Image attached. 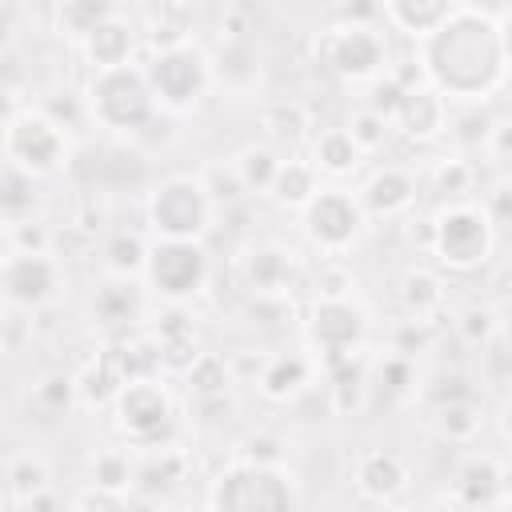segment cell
<instances>
[{
  "mask_svg": "<svg viewBox=\"0 0 512 512\" xmlns=\"http://www.w3.org/2000/svg\"><path fill=\"white\" fill-rule=\"evenodd\" d=\"M420 60L432 88L464 104L488 100L492 92L504 88L508 76V60L500 48V20L472 4H460L432 36L420 40Z\"/></svg>",
  "mask_w": 512,
  "mask_h": 512,
  "instance_id": "cell-1",
  "label": "cell"
},
{
  "mask_svg": "<svg viewBox=\"0 0 512 512\" xmlns=\"http://www.w3.org/2000/svg\"><path fill=\"white\" fill-rule=\"evenodd\" d=\"M84 104H88V120L100 124L104 132H116V136L140 132L156 116V96L148 88L144 68H136V64L92 72Z\"/></svg>",
  "mask_w": 512,
  "mask_h": 512,
  "instance_id": "cell-2",
  "label": "cell"
},
{
  "mask_svg": "<svg viewBox=\"0 0 512 512\" xmlns=\"http://www.w3.org/2000/svg\"><path fill=\"white\" fill-rule=\"evenodd\" d=\"M436 240H432V256L440 268L452 272H472L480 264H488L492 248H496V224L484 208V200H448L436 216Z\"/></svg>",
  "mask_w": 512,
  "mask_h": 512,
  "instance_id": "cell-3",
  "label": "cell"
},
{
  "mask_svg": "<svg viewBox=\"0 0 512 512\" xmlns=\"http://www.w3.org/2000/svg\"><path fill=\"white\" fill-rule=\"evenodd\" d=\"M212 196L204 188V176H164L160 184H152L148 200H144V216L148 228L164 240H200L212 228Z\"/></svg>",
  "mask_w": 512,
  "mask_h": 512,
  "instance_id": "cell-4",
  "label": "cell"
},
{
  "mask_svg": "<svg viewBox=\"0 0 512 512\" xmlns=\"http://www.w3.org/2000/svg\"><path fill=\"white\" fill-rule=\"evenodd\" d=\"M296 504H300V492L292 484V472L268 460H248V456L220 468L208 488V508L252 512V508H296Z\"/></svg>",
  "mask_w": 512,
  "mask_h": 512,
  "instance_id": "cell-5",
  "label": "cell"
},
{
  "mask_svg": "<svg viewBox=\"0 0 512 512\" xmlns=\"http://www.w3.org/2000/svg\"><path fill=\"white\" fill-rule=\"evenodd\" d=\"M144 76H148V88L156 96V108L160 112H172V116L192 112L208 96V88L216 80L212 60L196 44L152 52V60L144 64Z\"/></svg>",
  "mask_w": 512,
  "mask_h": 512,
  "instance_id": "cell-6",
  "label": "cell"
},
{
  "mask_svg": "<svg viewBox=\"0 0 512 512\" xmlns=\"http://www.w3.org/2000/svg\"><path fill=\"white\" fill-rule=\"evenodd\" d=\"M68 160V128L44 108H20L4 120V164L28 176H52Z\"/></svg>",
  "mask_w": 512,
  "mask_h": 512,
  "instance_id": "cell-7",
  "label": "cell"
},
{
  "mask_svg": "<svg viewBox=\"0 0 512 512\" xmlns=\"http://www.w3.org/2000/svg\"><path fill=\"white\" fill-rule=\"evenodd\" d=\"M316 60L348 84H372L380 72H388V44L368 20H348L320 32Z\"/></svg>",
  "mask_w": 512,
  "mask_h": 512,
  "instance_id": "cell-8",
  "label": "cell"
},
{
  "mask_svg": "<svg viewBox=\"0 0 512 512\" xmlns=\"http://www.w3.org/2000/svg\"><path fill=\"white\" fill-rule=\"evenodd\" d=\"M308 344H312V360L328 372L352 356H360L364 336H368V316L360 304L352 300H316L308 320H304Z\"/></svg>",
  "mask_w": 512,
  "mask_h": 512,
  "instance_id": "cell-9",
  "label": "cell"
},
{
  "mask_svg": "<svg viewBox=\"0 0 512 512\" xmlns=\"http://www.w3.org/2000/svg\"><path fill=\"white\" fill-rule=\"evenodd\" d=\"M144 280L152 284V292L168 304H184L192 296L204 292L208 284V252L200 248V240H152L148 252V268Z\"/></svg>",
  "mask_w": 512,
  "mask_h": 512,
  "instance_id": "cell-10",
  "label": "cell"
},
{
  "mask_svg": "<svg viewBox=\"0 0 512 512\" xmlns=\"http://www.w3.org/2000/svg\"><path fill=\"white\" fill-rule=\"evenodd\" d=\"M364 220L368 212L360 196H352L348 188H320L300 212L304 236L320 248V256H344L364 232Z\"/></svg>",
  "mask_w": 512,
  "mask_h": 512,
  "instance_id": "cell-11",
  "label": "cell"
},
{
  "mask_svg": "<svg viewBox=\"0 0 512 512\" xmlns=\"http://www.w3.org/2000/svg\"><path fill=\"white\" fill-rule=\"evenodd\" d=\"M112 412L132 448H156L172 428V400L156 376H132L120 388Z\"/></svg>",
  "mask_w": 512,
  "mask_h": 512,
  "instance_id": "cell-12",
  "label": "cell"
},
{
  "mask_svg": "<svg viewBox=\"0 0 512 512\" xmlns=\"http://www.w3.org/2000/svg\"><path fill=\"white\" fill-rule=\"evenodd\" d=\"M0 284H4L8 308L40 312L64 288V260L56 252H16V248H8L4 264H0Z\"/></svg>",
  "mask_w": 512,
  "mask_h": 512,
  "instance_id": "cell-13",
  "label": "cell"
},
{
  "mask_svg": "<svg viewBox=\"0 0 512 512\" xmlns=\"http://www.w3.org/2000/svg\"><path fill=\"white\" fill-rule=\"evenodd\" d=\"M236 272L256 300H288L300 280V260H296V248L280 240H252L240 252Z\"/></svg>",
  "mask_w": 512,
  "mask_h": 512,
  "instance_id": "cell-14",
  "label": "cell"
},
{
  "mask_svg": "<svg viewBox=\"0 0 512 512\" xmlns=\"http://www.w3.org/2000/svg\"><path fill=\"white\" fill-rule=\"evenodd\" d=\"M352 480H356V492L364 500H376V504H392L408 492L412 484V472L408 464L388 452V448H368L356 456V468H352Z\"/></svg>",
  "mask_w": 512,
  "mask_h": 512,
  "instance_id": "cell-15",
  "label": "cell"
},
{
  "mask_svg": "<svg viewBox=\"0 0 512 512\" xmlns=\"http://www.w3.org/2000/svg\"><path fill=\"white\" fill-rule=\"evenodd\" d=\"M392 124H396V132L404 140L428 144L448 128V96L440 88H432V84H416V88L404 92Z\"/></svg>",
  "mask_w": 512,
  "mask_h": 512,
  "instance_id": "cell-16",
  "label": "cell"
},
{
  "mask_svg": "<svg viewBox=\"0 0 512 512\" xmlns=\"http://www.w3.org/2000/svg\"><path fill=\"white\" fill-rule=\"evenodd\" d=\"M356 196L368 216H400L416 204V176L400 164H384L364 180V188Z\"/></svg>",
  "mask_w": 512,
  "mask_h": 512,
  "instance_id": "cell-17",
  "label": "cell"
},
{
  "mask_svg": "<svg viewBox=\"0 0 512 512\" xmlns=\"http://www.w3.org/2000/svg\"><path fill=\"white\" fill-rule=\"evenodd\" d=\"M140 40H144V36L116 12V16H108L104 24H96V28L80 40V48H84L92 72H100V68H124V64H132V52H136Z\"/></svg>",
  "mask_w": 512,
  "mask_h": 512,
  "instance_id": "cell-18",
  "label": "cell"
},
{
  "mask_svg": "<svg viewBox=\"0 0 512 512\" xmlns=\"http://www.w3.org/2000/svg\"><path fill=\"white\" fill-rule=\"evenodd\" d=\"M396 296H400L404 316H412V320H428V324L444 312V300H448V292H444V276H440L436 268H428V264H412V268L400 276Z\"/></svg>",
  "mask_w": 512,
  "mask_h": 512,
  "instance_id": "cell-19",
  "label": "cell"
},
{
  "mask_svg": "<svg viewBox=\"0 0 512 512\" xmlns=\"http://www.w3.org/2000/svg\"><path fill=\"white\" fill-rule=\"evenodd\" d=\"M144 44L152 52H168V48H184L192 44V4L188 0H156L144 16L140 28Z\"/></svg>",
  "mask_w": 512,
  "mask_h": 512,
  "instance_id": "cell-20",
  "label": "cell"
},
{
  "mask_svg": "<svg viewBox=\"0 0 512 512\" xmlns=\"http://www.w3.org/2000/svg\"><path fill=\"white\" fill-rule=\"evenodd\" d=\"M316 368H320V364H316L312 356H304V352H276V356L264 360L256 384H260V392H264L268 400L284 404V400H292L296 392L308 388V380H312Z\"/></svg>",
  "mask_w": 512,
  "mask_h": 512,
  "instance_id": "cell-21",
  "label": "cell"
},
{
  "mask_svg": "<svg viewBox=\"0 0 512 512\" xmlns=\"http://www.w3.org/2000/svg\"><path fill=\"white\" fill-rule=\"evenodd\" d=\"M464 0H380L388 24L412 40H424L432 36Z\"/></svg>",
  "mask_w": 512,
  "mask_h": 512,
  "instance_id": "cell-22",
  "label": "cell"
},
{
  "mask_svg": "<svg viewBox=\"0 0 512 512\" xmlns=\"http://www.w3.org/2000/svg\"><path fill=\"white\" fill-rule=\"evenodd\" d=\"M452 500L464 508H492L500 504V464L492 456H468L456 468Z\"/></svg>",
  "mask_w": 512,
  "mask_h": 512,
  "instance_id": "cell-23",
  "label": "cell"
},
{
  "mask_svg": "<svg viewBox=\"0 0 512 512\" xmlns=\"http://www.w3.org/2000/svg\"><path fill=\"white\" fill-rule=\"evenodd\" d=\"M260 128H264V136L272 144H284V148H296V144L316 136L312 112L300 100H272V104H264L260 108Z\"/></svg>",
  "mask_w": 512,
  "mask_h": 512,
  "instance_id": "cell-24",
  "label": "cell"
},
{
  "mask_svg": "<svg viewBox=\"0 0 512 512\" xmlns=\"http://www.w3.org/2000/svg\"><path fill=\"white\" fill-rule=\"evenodd\" d=\"M360 160H364V148L352 140L348 128H324V132L312 136V164H316V172L340 180V176H352L360 168Z\"/></svg>",
  "mask_w": 512,
  "mask_h": 512,
  "instance_id": "cell-25",
  "label": "cell"
},
{
  "mask_svg": "<svg viewBox=\"0 0 512 512\" xmlns=\"http://www.w3.org/2000/svg\"><path fill=\"white\" fill-rule=\"evenodd\" d=\"M432 428L448 444H472L480 436V428H484V412L472 400V392L468 396H448V400H436Z\"/></svg>",
  "mask_w": 512,
  "mask_h": 512,
  "instance_id": "cell-26",
  "label": "cell"
},
{
  "mask_svg": "<svg viewBox=\"0 0 512 512\" xmlns=\"http://www.w3.org/2000/svg\"><path fill=\"white\" fill-rule=\"evenodd\" d=\"M316 176L320 172H316L312 160H284L280 172H276V180H272V188H268V196L284 212H304V204L320 192V180Z\"/></svg>",
  "mask_w": 512,
  "mask_h": 512,
  "instance_id": "cell-27",
  "label": "cell"
},
{
  "mask_svg": "<svg viewBox=\"0 0 512 512\" xmlns=\"http://www.w3.org/2000/svg\"><path fill=\"white\" fill-rule=\"evenodd\" d=\"M52 488V472L40 456L32 452H12L4 464V508H20V500H28L32 492Z\"/></svg>",
  "mask_w": 512,
  "mask_h": 512,
  "instance_id": "cell-28",
  "label": "cell"
},
{
  "mask_svg": "<svg viewBox=\"0 0 512 512\" xmlns=\"http://www.w3.org/2000/svg\"><path fill=\"white\" fill-rule=\"evenodd\" d=\"M148 252H152V244H148L140 232H112V236L100 244L104 272H108V276H120V280H136V276H144V268H148Z\"/></svg>",
  "mask_w": 512,
  "mask_h": 512,
  "instance_id": "cell-29",
  "label": "cell"
},
{
  "mask_svg": "<svg viewBox=\"0 0 512 512\" xmlns=\"http://www.w3.org/2000/svg\"><path fill=\"white\" fill-rule=\"evenodd\" d=\"M368 400V384H364V364L360 356L328 368V404L336 416H356Z\"/></svg>",
  "mask_w": 512,
  "mask_h": 512,
  "instance_id": "cell-30",
  "label": "cell"
},
{
  "mask_svg": "<svg viewBox=\"0 0 512 512\" xmlns=\"http://www.w3.org/2000/svg\"><path fill=\"white\" fill-rule=\"evenodd\" d=\"M236 172H240V180H244V188H248V196H268V188H272V180H276V172H280V152L272 148V144H248V148H240L236 152Z\"/></svg>",
  "mask_w": 512,
  "mask_h": 512,
  "instance_id": "cell-31",
  "label": "cell"
},
{
  "mask_svg": "<svg viewBox=\"0 0 512 512\" xmlns=\"http://www.w3.org/2000/svg\"><path fill=\"white\" fill-rule=\"evenodd\" d=\"M136 312H140V292H136L132 280L112 276V280L100 284L96 296H92V316H96L100 324H128Z\"/></svg>",
  "mask_w": 512,
  "mask_h": 512,
  "instance_id": "cell-32",
  "label": "cell"
},
{
  "mask_svg": "<svg viewBox=\"0 0 512 512\" xmlns=\"http://www.w3.org/2000/svg\"><path fill=\"white\" fill-rule=\"evenodd\" d=\"M108 16H116V0H56L60 32L72 36V40H84Z\"/></svg>",
  "mask_w": 512,
  "mask_h": 512,
  "instance_id": "cell-33",
  "label": "cell"
},
{
  "mask_svg": "<svg viewBox=\"0 0 512 512\" xmlns=\"http://www.w3.org/2000/svg\"><path fill=\"white\" fill-rule=\"evenodd\" d=\"M184 380H188V388H192L196 400H204V396H224L228 384H232V360H224V356H216V352H200V356L192 360V368L184 372Z\"/></svg>",
  "mask_w": 512,
  "mask_h": 512,
  "instance_id": "cell-34",
  "label": "cell"
},
{
  "mask_svg": "<svg viewBox=\"0 0 512 512\" xmlns=\"http://www.w3.org/2000/svg\"><path fill=\"white\" fill-rule=\"evenodd\" d=\"M152 456L136 468V480H132V488H140V492H152V488H164V484H176L180 476H184V468H188V456L184 452H176V448H148Z\"/></svg>",
  "mask_w": 512,
  "mask_h": 512,
  "instance_id": "cell-35",
  "label": "cell"
},
{
  "mask_svg": "<svg viewBox=\"0 0 512 512\" xmlns=\"http://www.w3.org/2000/svg\"><path fill=\"white\" fill-rule=\"evenodd\" d=\"M32 180H36V176H28V172H20V168L4 164V196H0V204H4V224L36 216L40 196H36Z\"/></svg>",
  "mask_w": 512,
  "mask_h": 512,
  "instance_id": "cell-36",
  "label": "cell"
},
{
  "mask_svg": "<svg viewBox=\"0 0 512 512\" xmlns=\"http://www.w3.org/2000/svg\"><path fill=\"white\" fill-rule=\"evenodd\" d=\"M76 400H80V388H76V376H68V372H44L32 384V404L40 412H48V416L68 412Z\"/></svg>",
  "mask_w": 512,
  "mask_h": 512,
  "instance_id": "cell-37",
  "label": "cell"
},
{
  "mask_svg": "<svg viewBox=\"0 0 512 512\" xmlns=\"http://www.w3.org/2000/svg\"><path fill=\"white\" fill-rule=\"evenodd\" d=\"M356 288V272L348 268L344 256H324L312 272V292L316 300H352Z\"/></svg>",
  "mask_w": 512,
  "mask_h": 512,
  "instance_id": "cell-38",
  "label": "cell"
},
{
  "mask_svg": "<svg viewBox=\"0 0 512 512\" xmlns=\"http://www.w3.org/2000/svg\"><path fill=\"white\" fill-rule=\"evenodd\" d=\"M452 332H456V340H460L464 348L480 352V348H488L492 336H496V312H492L488 304H468V308L452 320Z\"/></svg>",
  "mask_w": 512,
  "mask_h": 512,
  "instance_id": "cell-39",
  "label": "cell"
},
{
  "mask_svg": "<svg viewBox=\"0 0 512 512\" xmlns=\"http://www.w3.org/2000/svg\"><path fill=\"white\" fill-rule=\"evenodd\" d=\"M348 132H352V140L364 148V156L368 152H380L384 144H388V136H392V116H384V112H376V108H356L352 116H348V124H344Z\"/></svg>",
  "mask_w": 512,
  "mask_h": 512,
  "instance_id": "cell-40",
  "label": "cell"
},
{
  "mask_svg": "<svg viewBox=\"0 0 512 512\" xmlns=\"http://www.w3.org/2000/svg\"><path fill=\"white\" fill-rule=\"evenodd\" d=\"M212 72H216V80H228V84H236V88L252 84V80H256L252 40H248V44H224V40H220V56L212 60Z\"/></svg>",
  "mask_w": 512,
  "mask_h": 512,
  "instance_id": "cell-41",
  "label": "cell"
},
{
  "mask_svg": "<svg viewBox=\"0 0 512 512\" xmlns=\"http://www.w3.org/2000/svg\"><path fill=\"white\" fill-rule=\"evenodd\" d=\"M260 24V12L252 0H224L220 8V40L224 44H248Z\"/></svg>",
  "mask_w": 512,
  "mask_h": 512,
  "instance_id": "cell-42",
  "label": "cell"
},
{
  "mask_svg": "<svg viewBox=\"0 0 512 512\" xmlns=\"http://www.w3.org/2000/svg\"><path fill=\"white\" fill-rule=\"evenodd\" d=\"M200 176H204V188H208V196H212L216 208H236V204L248 196V188H244L236 164H212V168H204Z\"/></svg>",
  "mask_w": 512,
  "mask_h": 512,
  "instance_id": "cell-43",
  "label": "cell"
},
{
  "mask_svg": "<svg viewBox=\"0 0 512 512\" xmlns=\"http://www.w3.org/2000/svg\"><path fill=\"white\" fill-rule=\"evenodd\" d=\"M472 184H476V168H472L468 160H460V156L440 160V164L432 168V188H436L440 196H448V200H464V196L472 192Z\"/></svg>",
  "mask_w": 512,
  "mask_h": 512,
  "instance_id": "cell-44",
  "label": "cell"
},
{
  "mask_svg": "<svg viewBox=\"0 0 512 512\" xmlns=\"http://www.w3.org/2000/svg\"><path fill=\"white\" fill-rule=\"evenodd\" d=\"M92 480L96 484H112V488H132L136 480V464L124 448H100L92 456Z\"/></svg>",
  "mask_w": 512,
  "mask_h": 512,
  "instance_id": "cell-45",
  "label": "cell"
},
{
  "mask_svg": "<svg viewBox=\"0 0 512 512\" xmlns=\"http://www.w3.org/2000/svg\"><path fill=\"white\" fill-rule=\"evenodd\" d=\"M132 504H144L140 496H132L128 488H112V484H88L72 496V508H84V512H120V508H132Z\"/></svg>",
  "mask_w": 512,
  "mask_h": 512,
  "instance_id": "cell-46",
  "label": "cell"
},
{
  "mask_svg": "<svg viewBox=\"0 0 512 512\" xmlns=\"http://www.w3.org/2000/svg\"><path fill=\"white\" fill-rule=\"evenodd\" d=\"M4 240H8V248H16V252H52V228H48L40 216L4 224Z\"/></svg>",
  "mask_w": 512,
  "mask_h": 512,
  "instance_id": "cell-47",
  "label": "cell"
},
{
  "mask_svg": "<svg viewBox=\"0 0 512 512\" xmlns=\"http://www.w3.org/2000/svg\"><path fill=\"white\" fill-rule=\"evenodd\" d=\"M52 252L60 260H80L96 252V232L84 224H64V232H52Z\"/></svg>",
  "mask_w": 512,
  "mask_h": 512,
  "instance_id": "cell-48",
  "label": "cell"
},
{
  "mask_svg": "<svg viewBox=\"0 0 512 512\" xmlns=\"http://www.w3.org/2000/svg\"><path fill=\"white\" fill-rule=\"evenodd\" d=\"M428 340H432V324L408 316V320H400L396 332H392V352H400V356H416L420 348H428Z\"/></svg>",
  "mask_w": 512,
  "mask_h": 512,
  "instance_id": "cell-49",
  "label": "cell"
},
{
  "mask_svg": "<svg viewBox=\"0 0 512 512\" xmlns=\"http://www.w3.org/2000/svg\"><path fill=\"white\" fill-rule=\"evenodd\" d=\"M484 148H488V156L496 160V168H504V172L512 176V116H508V120H496V124L488 128Z\"/></svg>",
  "mask_w": 512,
  "mask_h": 512,
  "instance_id": "cell-50",
  "label": "cell"
},
{
  "mask_svg": "<svg viewBox=\"0 0 512 512\" xmlns=\"http://www.w3.org/2000/svg\"><path fill=\"white\" fill-rule=\"evenodd\" d=\"M404 84H396L388 72L384 76H376L372 80V96H368V108H376V112H384V116H396V108H400V100H404Z\"/></svg>",
  "mask_w": 512,
  "mask_h": 512,
  "instance_id": "cell-51",
  "label": "cell"
},
{
  "mask_svg": "<svg viewBox=\"0 0 512 512\" xmlns=\"http://www.w3.org/2000/svg\"><path fill=\"white\" fill-rule=\"evenodd\" d=\"M484 208H488V216H492L496 228L512 224V176H504V180L484 196Z\"/></svg>",
  "mask_w": 512,
  "mask_h": 512,
  "instance_id": "cell-52",
  "label": "cell"
},
{
  "mask_svg": "<svg viewBox=\"0 0 512 512\" xmlns=\"http://www.w3.org/2000/svg\"><path fill=\"white\" fill-rule=\"evenodd\" d=\"M244 456H248V460H268V464H280V440H276V436H252Z\"/></svg>",
  "mask_w": 512,
  "mask_h": 512,
  "instance_id": "cell-53",
  "label": "cell"
},
{
  "mask_svg": "<svg viewBox=\"0 0 512 512\" xmlns=\"http://www.w3.org/2000/svg\"><path fill=\"white\" fill-rule=\"evenodd\" d=\"M468 4L480 8V12H488V16H496V20L512 12V0H468Z\"/></svg>",
  "mask_w": 512,
  "mask_h": 512,
  "instance_id": "cell-54",
  "label": "cell"
},
{
  "mask_svg": "<svg viewBox=\"0 0 512 512\" xmlns=\"http://www.w3.org/2000/svg\"><path fill=\"white\" fill-rule=\"evenodd\" d=\"M500 48H504V60L512 64V12L500 16Z\"/></svg>",
  "mask_w": 512,
  "mask_h": 512,
  "instance_id": "cell-55",
  "label": "cell"
},
{
  "mask_svg": "<svg viewBox=\"0 0 512 512\" xmlns=\"http://www.w3.org/2000/svg\"><path fill=\"white\" fill-rule=\"evenodd\" d=\"M500 504H512V464H500Z\"/></svg>",
  "mask_w": 512,
  "mask_h": 512,
  "instance_id": "cell-56",
  "label": "cell"
},
{
  "mask_svg": "<svg viewBox=\"0 0 512 512\" xmlns=\"http://www.w3.org/2000/svg\"><path fill=\"white\" fill-rule=\"evenodd\" d=\"M496 296H512V264H504V280H492Z\"/></svg>",
  "mask_w": 512,
  "mask_h": 512,
  "instance_id": "cell-57",
  "label": "cell"
},
{
  "mask_svg": "<svg viewBox=\"0 0 512 512\" xmlns=\"http://www.w3.org/2000/svg\"><path fill=\"white\" fill-rule=\"evenodd\" d=\"M500 432H504V436L512 440V396H508V400L500 404Z\"/></svg>",
  "mask_w": 512,
  "mask_h": 512,
  "instance_id": "cell-58",
  "label": "cell"
},
{
  "mask_svg": "<svg viewBox=\"0 0 512 512\" xmlns=\"http://www.w3.org/2000/svg\"><path fill=\"white\" fill-rule=\"evenodd\" d=\"M504 92L512 96V64H508V76H504Z\"/></svg>",
  "mask_w": 512,
  "mask_h": 512,
  "instance_id": "cell-59",
  "label": "cell"
}]
</instances>
